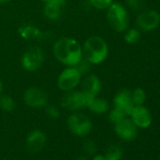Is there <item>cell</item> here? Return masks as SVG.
I'll return each instance as SVG.
<instances>
[{
	"label": "cell",
	"mask_w": 160,
	"mask_h": 160,
	"mask_svg": "<svg viewBox=\"0 0 160 160\" xmlns=\"http://www.w3.org/2000/svg\"><path fill=\"white\" fill-rule=\"evenodd\" d=\"M53 54L56 59L66 67H73L82 59V45L75 39L62 37L53 45Z\"/></svg>",
	"instance_id": "6da1fadb"
},
{
	"label": "cell",
	"mask_w": 160,
	"mask_h": 160,
	"mask_svg": "<svg viewBox=\"0 0 160 160\" xmlns=\"http://www.w3.org/2000/svg\"><path fill=\"white\" fill-rule=\"evenodd\" d=\"M82 56L92 65L103 63L108 56V42L100 36L89 37L82 45Z\"/></svg>",
	"instance_id": "7a4b0ae2"
},
{
	"label": "cell",
	"mask_w": 160,
	"mask_h": 160,
	"mask_svg": "<svg viewBox=\"0 0 160 160\" xmlns=\"http://www.w3.org/2000/svg\"><path fill=\"white\" fill-rule=\"evenodd\" d=\"M107 20L109 26L117 32H124L129 26V17L126 9L120 3H112L107 10Z\"/></svg>",
	"instance_id": "3957f363"
},
{
	"label": "cell",
	"mask_w": 160,
	"mask_h": 160,
	"mask_svg": "<svg viewBox=\"0 0 160 160\" xmlns=\"http://www.w3.org/2000/svg\"><path fill=\"white\" fill-rule=\"evenodd\" d=\"M67 125L71 132L77 137H85L92 129V120L82 112H73L67 119Z\"/></svg>",
	"instance_id": "277c9868"
},
{
	"label": "cell",
	"mask_w": 160,
	"mask_h": 160,
	"mask_svg": "<svg viewBox=\"0 0 160 160\" xmlns=\"http://www.w3.org/2000/svg\"><path fill=\"white\" fill-rule=\"evenodd\" d=\"M82 79V74L79 72V71L73 67H66L61 72L58 74L57 79L58 88L64 92H70L75 90V88L80 84Z\"/></svg>",
	"instance_id": "5b68a950"
},
{
	"label": "cell",
	"mask_w": 160,
	"mask_h": 160,
	"mask_svg": "<svg viewBox=\"0 0 160 160\" xmlns=\"http://www.w3.org/2000/svg\"><path fill=\"white\" fill-rule=\"evenodd\" d=\"M44 61V53L39 46H32L23 54L21 58V65L27 72L38 71Z\"/></svg>",
	"instance_id": "8992f818"
},
{
	"label": "cell",
	"mask_w": 160,
	"mask_h": 160,
	"mask_svg": "<svg viewBox=\"0 0 160 160\" xmlns=\"http://www.w3.org/2000/svg\"><path fill=\"white\" fill-rule=\"evenodd\" d=\"M89 97L82 91H70L65 92L61 98V106L65 109L71 111L80 110L87 106Z\"/></svg>",
	"instance_id": "52a82bcc"
},
{
	"label": "cell",
	"mask_w": 160,
	"mask_h": 160,
	"mask_svg": "<svg viewBox=\"0 0 160 160\" xmlns=\"http://www.w3.org/2000/svg\"><path fill=\"white\" fill-rule=\"evenodd\" d=\"M24 102L32 108H42L48 105V96L40 88L30 87L26 90L23 95Z\"/></svg>",
	"instance_id": "ba28073f"
},
{
	"label": "cell",
	"mask_w": 160,
	"mask_h": 160,
	"mask_svg": "<svg viewBox=\"0 0 160 160\" xmlns=\"http://www.w3.org/2000/svg\"><path fill=\"white\" fill-rule=\"evenodd\" d=\"M139 30L152 31L160 24V13L155 11H145L139 13L136 19Z\"/></svg>",
	"instance_id": "9c48e42d"
},
{
	"label": "cell",
	"mask_w": 160,
	"mask_h": 160,
	"mask_svg": "<svg viewBox=\"0 0 160 160\" xmlns=\"http://www.w3.org/2000/svg\"><path fill=\"white\" fill-rule=\"evenodd\" d=\"M114 130L120 138L127 141L133 140L138 135V127L131 119L126 117L114 123Z\"/></svg>",
	"instance_id": "30bf717a"
},
{
	"label": "cell",
	"mask_w": 160,
	"mask_h": 160,
	"mask_svg": "<svg viewBox=\"0 0 160 160\" xmlns=\"http://www.w3.org/2000/svg\"><path fill=\"white\" fill-rule=\"evenodd\" d=\"M81 91L89 97L98 96L102 90V82L100 78L93 73H88L81 79Z\"/></svg>",
	"instance_id": "8fae6325"
},
{
	"label": "cell",
	"mask_w": 160,
	"mask_h": 160,
	"mask_svg": "<svg viewBox=\"0 0 160 160\" xmlns=\"http://www.w3.org/2000/svg\"><path fill=\"white\" fill-rule=\"evenodd\" d=\"M114 108L121 110L126 116H130L135 105L132 100L131 92L128 90H122L118 92L113 98Z\"/></svg>",
	"instance_id": "7c38bea8"
},
{
	"label": "cell",
	"mask_w": 160,
	"mask_h": 160,
	"mask_svg": "<svg viewBox=\"0 0 160 160\" xmlns=\"http://www.w3.org/2000/svg\"><path fill=\"white\" fill-rule=\"evenodd\" d=\"M130 117L132 122L138 128H148L152 123V115L143 106H135Z\"/></svg>",
	"instance_id": "4fadbf2b"
},
{
	"label": "cell",
	"mask_w": 160,
	"mask_h": 160,
	"mask_svg": "<svg viewBox=\"0 0 160 160\" xmlns=\"http://www.w3.org/2000/svg\"><path fill=\"white\" fill-rule=\"evenodd\" d=\"M46 144V136L45 134L39 130H32L27 138V148L30 152L36 153L41 152Z\"/></svg>",
	"instance_id": "5bb4252c"
},
{
	"label": "cell",
	"mask_w": 160,
	"mask_h": 160,
	"mask_svg": "<svg viewBox=\"0 0 160 160\" xmlns=\"http://www.w3.org/2000/svg\"><path fill=\"white\" fill-rule=\"evenodd\" d=\"M19 35L26 41H42L45 38L46 33L32 24L22 25L18 29Z\"/></svg>",
	"instance_id": "9a60e30c"
},
{
	"label": "cell",
	"mask_w": 160,
	"mask_h": 160,
	"mask_svg": "<svg viewBox=\"0 0 160 160\" xmlns=\"http://www.w3.org/2000/svg\"><path fill=\"white\" fill-rule=\"evenodd\" d=\"M86 108H89L90 111H92V113L100 115V114H104L108 111L109 104L106 99L95 96V97L89 98Z\"/></svg>",
	"instance_id": "2e32d148"
},
{
	"label": "cell",
	"mask_w": 160,
	"mask_h": 160,
	"mask_svg": "<svg viewBox=\"0 0 160 160\" xmlns=\"http://www.w3.org/2000/svg\"><path fill=\"white\" fill-rule=\"evenodd\" d=\"M64 6L57 3H45L43 4V15L51 20V21H57L60 19L62 12H63Z\"/></svg>",
	"instance_id": "e0dca14e"
},
{
	"label": "cell",
	"mask_w": 160,
	"mask_h": 160,
	"mask_svg": "<svg viewBox=\"0 0 160 160\" xmlns=\"http://www.w3.org/2000/svg\"><path fill=\"white\" fill-rule=\"evenodd\" d=\"M16 104L14 99L10 95L0 96V108L5 112H12L15 109Z\"/></svg>",
	"instance_id": "ac0fdd59"
},
{
	"label": "cell",
	"mask_w": 160,
	"mask_h": 160,
	"mask_svg": "<svg viewBox=\"0 0 160 160\" xmlns=\"http://www.w3.org/2000/svg\"><path fill=\"white\" fill-rule=\"evenodd\" d=\"M122 150L117 145L110 146L105 154V160H122Z\"/></svg>",
	"instance_id": "d6986e66"
},
{
	"label": "cell",
	"mask_w": 160,
	"mask_h": 160,
	"mask_svg": "<svg viewBox=\"0 0 160 160\" xmlns=\"http://www.w3.org/2000/svg\"><path fill=\"white\" fill-rule=\"evenodd\" d=\"M89 7L96 9L98 11H107L113 3V0H86Z\"/></svg>",
	"instance_id": "ffe728a7"
},
{
	"label": "cell",
	"mask_w": 160,
	"mask_h": 160,
	"mask_svg": "<svg viewBox=\"0 0 160 160\" xmlns=\"http://www.w3.org/2000/svg\"><path fill=\"white\" fill-rule=\"evenodd\" d=\"M140 30L138 28H130L125 30L124 34V42L128 44L137 43L140 39Z\"/></svg>",
	"instance_id": "44dd1931"
},
{
	"label": "cell",
	"mask_w": 160,
	"mask_h": 160,
	"mask_svg": "<svg viewBox=\"0 0 160 160\" xmlns=\"http://www.w3.org/2000/svg\"><path fill=\"white\" fill-rule=\"evenodd\" d=\"M132 100L135 106H143L146 100V93L145 91L141 88H137L133 92H131Z\"/></svg>",
	"instance_id": "7402d4cb"
},
{
	"label": "cell",
	"mask_w": 160,
	"mask_h": 160,
	"mask_svg": "<svg viewBox=\"0 0 160 160\" xmlns=\"http://www.w3.org/2000/svg\"><path fill=\"white\" fill-rule=\"evenodd\" d=\"M82 150L86 155L93 156L97 153V145L92 139H86L82 144Z\"/></svg>",
	"instance_id": "603a6c76"
},
{
	"label": "cell",
	"mask_w": 160,
	"mask_h": 160,
	"mask_svg": "<svg viewBox=\"0 0 160 160\" xmlns=\"http://www.w3.org/2000/svg\"><path fill=\"white\" fill-rule=\"evenodd\" d=\"M92 65L89 62V61H87L85 58H82V59L80 60L74 67L79 71V72L82 74V76L83 75H86V74H88L89 73V72L91 71V67H92Z\"/></svg>",
	"instance_id": "cb8c5ba5"
},
{
	"label": "cell",
	"mask_w": 160,
	"mask_h": 160,
	"mask_svg": "<svg viewBox=\"0 0 160 160\" xmlns=\"http://www.w3.org/2000/svg\"><path fill=\"white\" fill-rule=\"evenodd\" d=\"M45 113L50 119H53V120H57L60 117V110L55 105H49L48 104L45 107Z\"/></svg>",
	"instance_id": "d4e9b609"
},
{
	"label": "cell",
	"mask_w": 160,
	"mask_h": 160,
	"mask_svg": "<svg viewBox=\"0 0 160 160\" xmlns=\"http://www.w3.org/2000/svg\"><path fill=\"white\" fill-rule=\"evenodd\" d=\"M124 117H127L124 113H122L121 110L113 108V109L110 110L109 114H108V118L110 120V122H112L113 123H116L118 122H120L121 120H122Z\"/></svg>",
	"instance_id": "484cf974"
},
{
	"label": "cell",
	"mask_w": 160,
	"mask_h": 160,
	"mask_svg": "<svg viewBox=\"0 0 160 160\" xmlns=\"http://www.w3.org/2000/svg\"><path fill=\"white\" fill-rule=\"evenodd\" d=\"M126 4L130 9L138 11L143 7V0H126Z\"/></svg>",
	"instance_id": "4316f807"
},
{
	"label": "cell",
	"mask_w": 160,
	"mask_h": 160,
	"mask_svg": "<svg viewBox=\"0 0 160 160\" xmlns=\"http://www.w3.org/2000/svg\"><path fill=\"white\" fill-rule=\"evenodd\" d=\"M41 1L43 4H45V3H57V4H60V5L65 7L67 0H41Z\"/></svg>",
	"instance_id": "83f0119b"
},
{
	"label": "cell",
	"mask_w": 160,
	"mask_h": 160,
	"mask_svg": "<svg viewBox=\"0 0 160 160\" xmlns=\"http://www.w3.org/2000/svg\"><path fill=\"white\" fill-rule=\"evenodd\" d=\"M92 160H105V155L102 154H94L92 157Z\"/></svg>",
	"instance_id": "f1b7e54d"
},
{
	"label": "cell",
	"mask_w": 160,
	"mask_h": 160,
	"mask_svg": "<svg viewBox=\"0 0 160 160\" xmlns=\"http://www.w3.org/2000/svg\"><path fill=\"white\" fill-rule=\"evenodd\" d=\"M75 160H89V158L86 155H78L76 156Z\"/></svg>",
	"instance_id": "f546056e"
},
{
	"label": "cell",
	"mask_w": 160,
	"mask_h": 160,
	"mask_svg": "<svg viewBox=\"0 0 160 160\" xmlns=\"http://www.w3.org/2000/svg\"><path fill=\"white\" fill-rule=\"evenodd\" d=\"M3 91V83L1 81V79H0V95H1V92Z\"/></svg>",
	"instance_id": "4dcf8cb0"
},
{
	"label": "cell",
	"mask_w": 160,
	"mask_h": 160,
	"mask_svg": "<svg viewBox=\"0 0 160 160\" xmlns=\"http://www.w3.org/2000/svg\"><path fill=\"white\" fill-rule=\"evenodd\" d=\"M12 0H0V4H5V3H8V2H11Z\"/></svg>",
	"instance_id": "1f68e13d"
}]
</instances>
